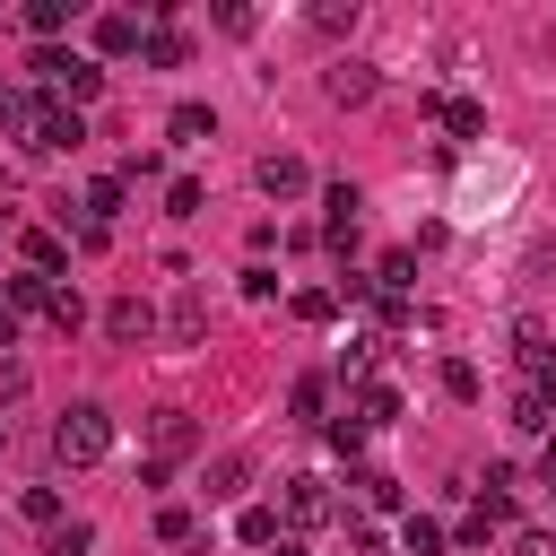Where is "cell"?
Segmentation results:
<instances>
[{
	"instance_id": "cell-1",
	"label": "cell",
	"mask_w": 556,
	"mask_h": 556,
	"mask_svg": "<svg viewBox=\"0 0 556 556\" xmlns=\"http://www.w3.org/2000/svg\"><path fill=\"white\" fill-rule=\"evenodd\" d=\"M0 130H9L26 156H61V148L87 139V122H78L61 96H9V104H0Z\"/></svg>"
},
{
	"instance_id": "cell-2",
	"label": "cell",
	"mask_w": 556,
	"mask_h": 556,
	"mask_svg": "<svg viewBox=\"0 0 556 556\" xmlns=\"http://www.w3.org/2000/svg\"><path fill=\"white\" fill-rule=\"evenodd\" d=\"M104 452H113V417H104L96 400L61 408V426H52V460H61V469H87V460H104Z\"/></svg>"
},
{
	"instance_id": "cell-3",
	"label": "cell",
	"mask_w": 556,
	"mask_h": 556,
	"mask_svg": "<svg viewBox=\"0 0 556 556\" xmlns=\"http://www.w3.org/2000/svg\"><path fill=\"white\" fill-rule=\"evenodd\" d=\"M26 70H35V78H43V87H52V96H61L70 113H78V104H87V96L104 87V70H96V61H78V52H61V43H43V52L26 61Z\"/></svg>"
},
{
	"instance_id": "cell-4",
	"label": "cell",
	"mask_w": 556,
	"mask_h": 556,
	"mask_svg": "<svg viewBox=\"0 0 556 556\" xmlns=\"http://www.w3.org/2000/svg\"><path fill=\"white\" fill-rule=\"evenodd\" d=\"M252 182H261L269 200H304V191H313V165H304L295 148H269V156L252 165Z\"/></svg>"
},
{
	"instance_id": "cell-5",
	"label": "cell",
	"mask_w": 556,
	"mask_h": 556,
	"mask_svg": "<svg viewBox=\"0 0 556 556\" xmlns=\"http://www.w3.org/2000/svg\"><path fill=\"white\" fill-rule=\"evenodd\" d=\"M287 521L295 530H321V521H339V495L321 478H287Z\"/></svg>"
},
{
	"instance_id": "cell-6",
	"label": "cell",
	"mask_w": 556,
	"mask_h": 556,
	"mask_svg": "<svg viewBox=\"0 0 556 556\" xmlns=\"http://www.w3.org/2000/svg\"><path fill=\"white\" fill-rule=\"evenodd\" d=\"M321 87H330V104H348V113H356V104H374V87H382V78H374V61H330V70H321Z\"/></svg>"
},
{
	"instance_id": "cell-7",
	"label": "cell",
	"mask_w": 556,
	"mask_h": 556,
	"mask_svg": "<svg viewBox=\"0 0 556 556\" xmlns=\"http://www.w3.org/2000/svg\"><path fill=\"white\" fill-rule=\"evenodd\" d=\"M148 330H156V313H148V295H113V304H104V339H113V348H139Z\"/></svg>"
},
{
	"instance_id": "cell-8",
	"label": "cell",
	"mask_w": 556,
	"mask_h": 556,
	"mask_svg": "<svg viewBox=\"0 0 556 556\" xmlns=\"http://www.w3.org/2000/svg\"><path fill=\"white\" fill-rule=\"evenodd\" d=\"M200 330H208V295H200V287H174V304H165V339H174V348H200Z\"/></svg>"
},
{
	"instance_id": "cell-9",
	"label": "cell",
	"mask_w": 556,
	"mask_h": 556,
	"mask_svg": "<svg viewBox=\"0 0 556 556\" xmlns=\"http://www.w3.org/2000/svg\"><path fill=\"white\" fill-rule=\"evenodd\" d=\"M356 208H365V200H356L348 182H330V191H321V235H330V252H348V243H356Z\"/></svg>"
},
{
	"instance_id": "cell-10",
	"label": "cell",
	"mask_w": 556,
	"mask_h": 556,
	"mask_svg": "<svg viewBox=\"0 0 556 556\" xmlns=\"http://www.w3.org/2000/svg\"><path fill=\"white\" fill-rule=\"evenodd\" d=\"M148 443H156V460H165V469H174V460H182V452H191V443H200V426H191V417H182V408H156V417H148Z\"/></svg>"
},
{
	"instance_id": "cell-11",
	"label": "cell",
	"mask_w": 556,
	"mask_h": 556,
	"mask_svg": "<svg viewBox=\"0 0 556 556\" xmlns=\"http://www.w3.org/2000/svg\"><path fill=\"white\" fill-rule=\"evenodd\" d=\"M426 113H434L452 139H486V104H469V96H426Z\"/></svg>"
},
{
	"instance_id": "cell-12",
	"label": "cell",
	"mask_w": 556,
	"mask_h": 556,
	"mask_svg": "<svg viewBox=\"0 0 556 556\" xmlns=\"http://www.w3.org/2000/svg\"><path fill=\"white\" fill-rule=\"evenodd\" d=\"M17 252H26V269H35V278H61V269H70V252H61V235H52V226H26V235H17Z\"/></svg>"
},
{
	"instance_id": "cell-13",
	"label": "cell",
	"mask_w": 556,
	"mask_h": 556,
	"mask_svg": "<svg viewBox=\"0 0 556 556\" xmlns=\"http://www.w3.org/2000/svg\"><path fill=\"white\" fill-rule=\"evenodd\" d=\"M52 295H61V287H52V278H35V269H17V278H9V295H0V304H9V313H52Z\"/></svg>"
},
{
	"instance_id": "cell-14",
	"label": "cell",
	"mask_w": 556,
	"mask_h": 556,
	"mask_svg": "<svg viewBox=\"0 0 556 556\" xmlns=\"http://www.w3.org/2000/svg\"><path fill=\"white\" fill-rule=\"evenodd\" d=\"M495 530H513V504H504V495H478V513L460 521V539H469V547H486Z\"/></svg>"
},
{
	"instance_id": "cell-15",
	"label": "cell",
	"mask_w": 556,
	"mask_h": 556,
	"mask_svg": "<svg viewBox=\"0 0 556 556\" xmlns=\"http://www.w3.org/2000/svg\"><path fill=\"white\" fill-rule=\"evenodd\" d=\"M96 52H104V61L139 52V17H96Z\"/></svg>"
},
{
	"instance_id": "cell-16",
	"label": "cell",
	"mask_w": 556,
	"mask_h": 556,
	"mask_svg": "<svg viewBox=\"0 0 556 556\" xmlns=\"http://www.w3.org/2000/svg\"><path fill=\"white\" fill-rule=\"evenodd\" d=\"M139 52H148V70H182V61H191V43H182L174 26H156V35H139Z\"/></svg>"
},
{
	"instance_id": "cell-17",
	"label": "cell",
	"mask_w": 556,
	"mask_h": 556,
	"mask_svg": "<svg viewBox=\"0 0 556 556\" xmlns=\"http://www.w3.org/2000/svg\"><path fill=\"white\" fill-rule=\"evenodd\" d=\"M208 130H217V113H208V104H174V122H165V139H174V148H191V139H208Z\"/></svg>"
},
{
	"instance_id": "cell-18",
	"label": "cell",
	"mask_w": 556,
	"mask_h": 556,
	"mask_svg": "<svg viewBox=\"0 0 556 556\" xmlns=\"http://www.w3.org/2000/svg\"><path fill=\"white\" fill-rule=\"evenodd\" d=\"M122 191H130L122 174H104V182H87V226H113V217H122Z\"/></svg>"
},
{
	"instance_id": "cell-19",
	"label": "cell",
	"mask_w": 556,
	"mask_h": 556,
	"mask_svg": "<svg viewBox=\"0 0 556 556\" xmlns=\"http://www.w3.org/2000/svg\"><path fill=\"white\" fill-rule=\"evenodd\" d=\"M287 313L321 330V321H339V295H330V287H295V295H287Z\"/></svg>"
},
{
	"instance_id": "cell-20",
	"label": "cell",
	"mask_w": 556,
	"mask_h": 556,
	"mask_svg": "<svg viewBox=\"0 0 556 556\" xmlns=\"http://www.w3.org/2000/svg\"><path fill=\"white\" fill-rule=\"evenodd\" d=\"M321 408H330V382H321V374H295V391H287V417H304V426H313Z\"/></svg>"
},
{
	"instance_id": "cell-21",
	"label": "cell",
	"mask_w": 556,
	"mask_h": 556,
	"mask_svg": "<svg viewBox=\"0 0 556 556\" xmlns=\"http://www.w3.org/2000/svg\"><path fill=\"white\" fill-rule=\"evenodd\" d=\"M235 539H243V547H278V513H269V504H243V513H235Z\"/></svg>"
},
{
	"instance_id": "cell-22",
	"label": "cell",
	"mask_w": 556,
	"mask_h": 556,
	"mask_svg": "<svg viewBox=\"0 0 556 556\" xmlns=\"http://www.w3.org/2000/svg\"><path fill=\"white\" fill-rule=\"evenodd\" d=\"M400 417V391L391 382H365V400H356V426H391Z\"/></svg>"
},
{
	"instance_id": "cell-23",
	"label": "cell",
	"mask_w": 556,
	"mask_h": 556,
	"mask_svg": "<svg viewBox=\"0 0 556 556\" xmlns=\"http://www.w3.org/2000/svg\"><path fill=\"white\" fill-rule=\"evenodd\" d=\"M200 208H208V191H200L191 174H174V182H165V217H200Z\"/></svg>"
},
{
	"instance_id": "cell-24",
	"label": "cell",
	"mask_w": 556,
	"mask_h": 556,
	"mask_svg": "<svg viewBox=\"0 0 556 556\" xmlns=\"http://www.w3.org/2000/svg\"><path fill=\"white\" fill-rule=\"evenodd\" d=\"M243 478H252V460H243V452H226V460L208 469V495L226 504V495H243Z\"/></svg>"
},
{
	"instance_id": "cell-25",
	"label": "cell",
	"mask_w": 556,
	"mask_h": 556,
	"mask_svg": "<svg viewBox=\"0 0 556 556\" xmlns=\"http://www.w3.org/2000/svg\"><path fill=\"white\" fill-rule=\"evenodd\" d=\"M26 26H35V35H43V43H52V35H61V26H70V0H26Z\"/></svg>"
},
{
	"instance_id": "cell-26",
	"label": "cell",
	"mask_w": 556,
	"mask_h": 556,
	"mask_svg": "<svg viewBox=\"0 0 556 556\" xmlns=\"http://www.w3.org/2000/svg\"><path fill=\"white\" fill-rule=\"evenodd\" d=\"M87 547H96V530H87V521H61V530L43 539V556H87Z\"/></svg>"
},
{
	"instance_id": "cell-27",
	"label": "cell",
	"mask_w": 556,
	"mask_h": 556,
	"mask_svg": "<svg viewBox=\"0 0 556 556\" xmlns=\"http://www.w3.org/2000/svg\"><path fill=\"white\" fill-rule=\"evenodd\" d=\"M513 426H521V434H547V400H539V391H513Z\"/></svg>"
},
{
	"instance_id": "cell-28",
	"label": "cell",
	"mask_w": 556,
	"mask_h": 556,
	"mask_svg": "<svg viewBox=\"0 0 556 556\" xmlns=\"http://www.w3.org/2000/svg\"><path fill=\"white\" fill-rule=\"evenodd\" d=\"M356 495H365L374 513H391V504H400V478H382V469H365V478H356Z\"/></svg>"
},
{
	"instance_id": "cell-29",
	"label": "cell",
	"mask_w": 556,
	"mask_h": 556,
	"mask_svg": "<svg viewBox=\"0 0 556 556\" xmlns=\"http://www.w3.org/2000/svg\"><path fill=\"white\" fill-rule=\"evenodd\" d=\"M400 556H443V530H434V521H408V530H400Z\"/></svg>"
},
{
	"instance_id": "cell-30",
	"label": "cell",
	"mask_w": 556,
	"mask_h": 556,
	"mask_svg": "<svg viewBox=\"0 0 556 556\" xmlns=\"http://www.w3.org/2000/svg\"><path fill=\"white\" fill-rule=\"evenodd\" d=\"M313 26H321V35H348V26H356V0H321Z\"/></svg>"
},
{
	"instance_id": "cell-31",
	"label": "cell",
	"mask_w": 556,
	"mask_h": 556,
	"mask_svg": "<svg viewBox=\"0 0 556 556\" xmlns=\"http://www.w3.org/2000/svg\"><path fill=\"white\" fill-rule=\"evenodd\" d=\"M26 521H43V530H61V495H52V486H26Z\"/></svg>"
},
{
	"instance_id": "cell-32",
	"label": "cell",
	"mask_w": 556,
	"mask_h": 556,
	"mask_svg": "<svg viewBox=\"0 0 556 556\" xmlns=\"http://www.w3.org/2000/svg\"><path fill=\"white\" fill-rule=\"evenodd\" d=\"M78 321H87V304H78V287H61L52 295V330H78Z\"/></svg>"
},
{
	"instance_id": "cell-33",
	"label": "cell",
	"mask_w": 556,
	"mask_h": 556,
	"mask_svg": "<svg viewBox=\"0 0 556 556\" xmlns=\"http://www.w3.org/2000/svg\"><path fill=\"white\" fill-rule=\"evenodd\" d=\"M443 391H452V400H478V365L452 356V365H443Z\"/></svg>"
},
{
	"instance_id": "cell-34",
	"label": "cell",
	"mask_w": 556,
	"mask_h": 556,
	"mask_svg": "<svg viewBox=\"0 0 556 556\" xmlns=\"http://www.w3.org/2000/svg\"><path fill=\"white\" fill-rule=\"evenodd\" d=\"M243 295H252V304H269V295H278V269H261V261H252V269H243Z\"/></svg>"
},
{
	"instance_id": "cell-35",
	"label": "cell",
	"mask_w": 556,
	"mask_h": 556,
	"mask_svg": "<svg viewBox=\"0 0 556 556\" xmlns=\"http://www.w3.org/2000/svg\"><path fill=\"white\" fill-rule=\"evenodd\" d=\"M156 539H191V504H165L156 513Z\"/></svg>"
},
{
	"instance_id": "cell-36",
	"label": "cell",
	"mask_w": 556,
	"mask_h": 556,
	"mask_svg": "<svg viewBox=\"0 0 556 556\" xmlns=\"http://www.w3.org/2000/svg\"><path fill=\"white\" fill-rule=\"evenodd\" d=\"M513 556H556V539H539V530H521V539H513Z\"/></svg>"
},
{
	"instance_id": "cell-37",
	"label": "cell",
	"mask_w": 556,
	"mask_h": 556,
	"mask_svg": "<svg viewBox=\"0 0 556 556\" xmlns=\"http://www.w3.org/2000/svg\"><path fill=\"white\" fill-rule=\"evenodd\" d=\"M0 348H17V313L9 304H0Z\"/></svg>"
},
{
	"instance_id": "cell-38",
	"label": "cell",
	"mask_w": 556,
	"mask_h": 556,
	"mask_svg": "<svg viewBox=\"0 0 556 556\" xmlns=\"http://www.w3.org/2000/svg\"><path fill=\"white\" fill-rule=\"evenodd\" d=\"M269 556H304V539H278V547H269Z\"/></svg>"
},
{
	"instance_id": "cell-39",
	"label": "cell",
	"mask_w": 556,
	"mask_h": 556,
	"mask_svg": "<svg viewBox=\"0 0 556 556\" xmlns=\"http://www.w3.org/2000/svg\"><path fill=\"white\" fill-rule=\"evenodd\" d=\"M0 443H9V417H0Z\"/></svg>"
},
{
	"instance_id": "cell-40",
	"label": "cell",
	"mask_w": 556,
	"mask_h": 556,
	"mask_svg": "<svg viewBox=\"0 0 556 556\" xmlns=\"http://www.w3.org/2000/svg\"><path fill=\"white\" fill-rule=\"evenodd\" d=\"M0 104H9V87H0Z\"/></svg>"
}]
</instances>
